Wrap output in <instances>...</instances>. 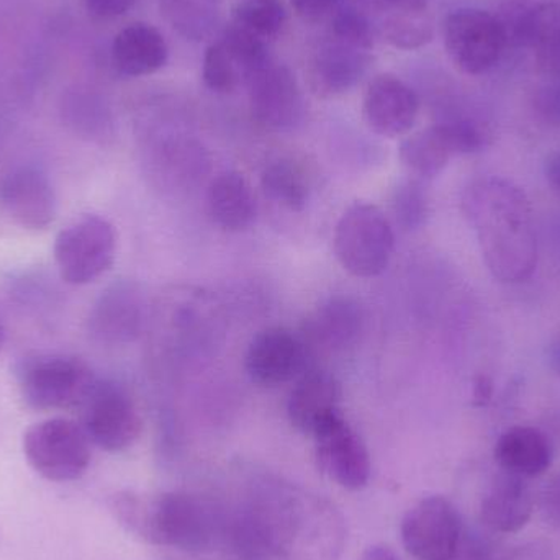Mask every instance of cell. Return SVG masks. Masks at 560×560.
I'll return each instance as SVG.
<instances>
[{"label": "cell", "mask_w": 560, "mask_h": 560, "mask_svg": "<svg viewBox=\"0 0 560 560\" xmlns=\"http://www.w3.org/2000/svg\"><path fill=\"white\" fill-rule=\"evenodd\" d=\"M460 207L493 278L522 283L535 275L538 240L532 202L518 184L500 176L480 177L466 187Z\"/></svg>", "instance_id": "obj_1"}, {"label": "cell", "mask_w": 560, "mask_h": 560, "mask_svg": "<svg viewBox=\"0 0 560 560\" xmlns=\"http://www.w3.org/2000/svg\"><path fill=\"white\" fill-rule=\"evenodd\" d=\"M110 510L121 526L151 545L200 551L212 538L206 509L186 493H115Z\"/></svg>", "instance_id": "obj_2"}, {"label": "cell", "mask_w": 560, "mask_h": 560, "mask_svg": "<svg viewBox=\"0 0 560 560\" xmlns=\"http://www.w3.org/2000/svg\"><path fill=\"white\" fill-rule=\"evenodd\" d=\"M372 48L374 36L364 13L354 9L336 13L306 66L313 94L332 98L355 88L371 65Z\"/></svg>", "instance_id": "obj_3"}, {"label": "cell", "mask_w": 560, "mask_h": 560, "mask_svg": "<svg viewBox=\"0 0 560 560\" xmlns=\"http://www.w3.org/2000/svg\"><path fill=\"white\" fill-rule=\"evenodd\" d=\"M332 246L336 259L349 275L377 278L394 256V229L378 207L355 202L339 219Z\"/></svg>", "instance_id": "obj_4"}, {"label": "cell", "mask_w": 560, "mask_h": 560, "mask_svg": "<svg viewBox=\"0 0 560 560\" xmlns=\"http://www.w3.org/2000/svg\"><path fill=\"white\" fill-rule=\"evenodd\" d=\"M23 454L32 469L49 482H74L88 472L91 440L84 428L66 418L33 424L23 434Z\"/></svg>", "instance_id": "obj_5"}, {"label": "cell", "mask_w": 560, "mask_h": 560, "mask_svg": "<svg viewBox=\"0 0 560 560\" xmlns=\"http://www.w3.org/2000/svg\"><path fill=\"white\" fill-rule=\"evenodd\" d=\"M84 361L68 355L32 359L20 371V394L33 410H69L84 407L97 385Z\"/></svg>", "instance_id": "obj_6"}, {"label": "cell", "mask_w": 560, "mask_h": 560, "mask_svg": "<svg viewBox=\"0 0 560 560\" xmlns=\"http://www.w3.org/2000/svg\"><path fill=\"white\" fill-rule=\"evenodd\" d=\"M115 255L117 233L104 217H81L56 236V266L61 279L71 285H88L104 276Z\"/></svg>", "instance_id": "obj_7"}, {"label": "cell", "mask_w": 560, "mask_h": 560, "mask_svg": "<svg viewBox=\"0 0 560 560\" xmlns=\"http://www.w3.org/2000/svg\"><path fill=\"white\" fill-rule=\"evenodd\" d=\"M443 35L447 56L467 75L486 74L506 49L499 19L486 10H454L446 16Z\"/></svg>", "instance_id": "obj_8"}, {"label": "cell", "mask_w": 560, "mask_h": 560, "mask_svg": "<svg viewBox=\"0 0 560 560\" xmlns=\"http://www.w3.org/2000/svg\"><path fill=\"white\" fill-rule=\"evenodd\" d=\"M405 549L418 560H453L459 549L463 522L456 506L433 495L408 510L401 522Z\"/></svg>", "instance_id": "obj_9"}, {"label": "cell", "mask_w": 560, "mask_h": 560, "mask_svg": "<svg viewBox=\"0 0 560 560\" xmlns=\"http://www.w3.org/2000/svg\"><path fill=\"white\" fill-rule=\"evenodd\" d=\"M82 411L89 440L107 453H121L140 438L143 424L137 405L115 382H97Z\"/></svg>", "instance_id": "obj_10"}, {"label": "cell", "mask_w": 560, "mask_h": 560, "mask_svg": "<svg viewBox=\"0 0 560 560\" xmlns=\"http://www.w3.org/2000/svg\"><path fill=\"white\" fill-rule=\"evenodd\" d=\"M271 62L268 43L230 23L222 35L207 48L202 78L207 88L220 94L236 91Z\"/></svg>", "instance_id": "obj_11"}, {"label": "cell", "mask_w": 560, "mask_h": 560, "mask_svg": "<svg viewBox=\"0 0 560 560\" xmlns=\"http://www.w3.org/2000/svg\"><path fill=\"white\" fill-rule=\"evenodd\" d=\"M310 348L285 328H269L249 342L245 371L252 382L266 388L296 381L308 371Z\"/></svg>", "instance_id": "obj_12"}, {"label": "cell", "mask_w": 560, "mask_h": 560, "mask_svg": "<svg viewBox=\"0 0 560 560\" xmlns=\"http://www.w3.org/2000/svg\"><path fill=\"white\" fill-rule=\"evenodd\" d=\"M316 459L329 479L348 490L364 489L371 479L368 447L341 413L326 421L315 434Z\"/></svg>", "instance_id": "obj_13"}, {"label": "cell", "mask_w": 560, "mask_h": 560, "mask_svg": "<svg viewBox=\"0 0 560 560\" xmlns=\"http://www.w3.org/2000/svg\"><path fill=\"white\" fill-rule=\"evenodd\" d=\"M253 117L271 130H293L305 117V101L299 81L289 68L269 62L248 84Z\"/></svg>", "instance_id": "obj_14"}, {"label": "cell", "mask_w": 560, "mask_h": 560, "mask_svg": "<svg viewBox=\"0 0 560 560\" xmlns=\"http://www.w3.org/2000/svg\"><path fill=\"white\" fill-rule=\"evenodd\" d=\"M144 319L143 290L133 280H118L95 300L88 319L89 332L102 345L124 346L141 335Z\"/></svg>", "instance_id": "obj_15"}, {"label": "cell", "mask_w": 560, "mask_h": 560, "mask_svg": "<svg viewBox=\"0 0 560 560\" xmlns=\"http://www.w3.org/2000/svg\"><path fill=\"white\" fill-rule=\"evenodd\" d=\"M0 206L25 230H46L55 222L58 199L55 187L42 170L15 167L0 179Z\"/></svg>", "instance_id": "obj_16"}, {"label": "cell", "mask_w": 560, "mask_h": 560, "mask_svg": "<svg viewBox=\"0 0 560 560\" xmlns=\"http://www.w3.org/2000/svg\"><path fill=\"white\" fill-rule=\"evenodd\" d=\"M362 112L374 133L397 138L407 135L417 124L420 101L407 82L397 75L381 74L369 84Z\"/></svg>", "instance_id": "obj_17"}, {"label": "cell", "mask_w": 560, "mask_h": 560, "mask_svg": "<svg viewBox=\"0 0 560 560\" xmlns=\"http://www.w3.org/2000/svg\"><path fill=\"white\" fill-rule=\"evenodd\" d=\"M341 384L335 375L319 369L303 372L287 400V417L293 428L313 434L336 415L341 413Z\"/></svg>", "instance_id": "obj_18"}, {"label": "cell", "mask_w": 560, "mask_h": 560, "mask_svg": "<svg viewBox=\"0 0 560 560\" xmlns=\"http://www.w3.org/2000/svg\"><path fill=\"white\" fill-rule=\"evenodd\" d=\"M535 512V497L525 479L505 472L495 477L480 505V516L492 532L516 533L525 528Z\"/></svg>", "instance_id": "obj_19"}, {"label": "cell", "mask_w": 560, "mask_h": 560, "mask_svg": "<svg viewBox=\"0 0 560 560\" xmlns=\"http://www.w3.org/2000/svg\"><path fill=\"white\" fill-rule=\"evenodd\" d=\"M110 55L120 74L143 78L166 65L170 48L160 30L148 23H131L115 35Z\"/></svg>", "instance_id": "obj_20"}, {"label": "cell", "mask_w": 560, "mask_h": 560, "mask_svg": "<svg viewBox=\"0 0 560 560\" xmlns=\"http://www.w3.org/2000/svg\"><path fill=\"white\" fill-rule=\"evenodd\" d=\"M495 459L513 476H542L555 460V444L539 428L513 427L497 441Z\"/></svg>", "instance_id": "obj_21"}, {"label": "cell", "mask_w": 560, "mask_h": 560, "mask_svg": "<svg viewBox=\"0 0 560 560\" xmlns=\"http://www.w3.org/2000/svg\"><path fill=\"white\" fill-rule=\"evenodd\" d=\"M207 206L213 222L225 232H245L258 215L255 192L243 174L226 171L210 183Z\"/></svg>", "instance_id": "obj_22"}, {"label": "cell", "mask_w": 560, "mask_h": 560, "mask_svg": "<svg viewBox=\"0 0 560 560\" xmlns=\"http://www.w3.org/2000/svg\"><path fill=\"white\" fill-rule=\"evenodd\" d=\"M361 305L349 296H331L318 306L315 315L306 322V346H322L331 351L348 348L362 331Z\"/></svg>", "instance_id": "obj_23"}, {"label": "cell", "mask_w": 560, "mask_h": 560, "mask_svg": "<svg viewBox=\"0 0 560 560\" xmlns=\"http://www.w3.org/2000/svg\"><path fill=\"white\" fill-rule=\"evenodd\" d=\"M523 48L535 52L542 78L560 79V2L532 3L522 35Z\"/></svg>", "instance_id": "obj_24"}, {"label": "cell", "mask_w": 560, "mask_h": 560, "mask_svg": "<svg viewBox=\"0 0 560 560\" xmlns=\"http://www.w3.org/2000/svg\"><path fill=\"white\" fill-rule=\"evenodd\" d=\"M454 156H457L456 148L444 121L417 131L400 144L401 163L418 179L436 177Z\"/></svg>", "instance_id": "obj_25"}, {"label": "cell", "mask_w": 560, "mask_h": 560, "mask_svg": "<svg viewBox=\"0 0 560 560\" xmlns=\"http://www.w3.org/2000/svg\"><path fill=\"white\" fill-rule=\"evenodd\" d=\"M166 22L189 42H203L222 22V0H160Z\"/></svg>", "instance_id": "obj_26"}, {"label": "cell", "mask_w": 560, "mask_h": 560, "mask_svg": "<svg viewBox=\"0 0 560 560\" xmlns=\"http://www.w3.org/2000/svg\"><path fill=\"white\" fill-rule=\"evenodd\" d=\"M261 187L268 199L290 212H302L310 200L308 177L290 160L268 164L262 171Z\"/></svg>", "instance_id": "obj_27"}, {"label": "cell", "mask_w": 560, "mask_h": 560, "mask_svg": "<svg viewBox=\"0 0 560 560\" xmlns=\"http://www.w3.org/2000/svg\"><path fill=\"white\" fill-rule=\"evenodd\" d=\"M61 114L69 128L89 140L104 137L110 125L104 102L89 89H69L62 95Z\"/></svg>", "instance_id": "obj_28"}, {"label": "cell", "mask_w": 560, "mask_h": 560, "mask_svg": "<svg viewBox=\"0 0 560 560\" xmlns=\"http://www.w3.org/2000/svg\"><path fill=\"white\" fill-rule=\"evenodd\" d=\"M287 13L279 0H243L233 10L232 23L269 43L282 32Z\"/></svg>", "instance_id": "obj_29"}, {"label": "cell", "mask_w": 560, "mask_h": 560, "mask_svg": "<svg viewBox=\"0 0 560 560\" xmlns=\"http://www.w3.org/2000/svg\"><path fill=\"white\" fill-rule=\"evenodd\" d=\"M392 212L404 232H417L430 217V196L423 179H407L398 184L392 197Z\"/></svg>", "instance_id": "obj_30"}, {"label": "cell", "mask_w": 560, "mask_h": 560, "mask_svg": "<svg viewBox=\"0 0 560 560\" xmlns=\"http://www.w3.org/2000/svg\"><path fill=\"white\" fill-rule=\"evenodd\" d=\"M381 33L395 48L418 49L433 39V20L430 13L387 16L382 19Z\"/></svg>", "instance_id": "obj_31"}, {"label": "cell", "mask_w": 560, "mask_h": 560, "mask_svg": "<svg viewBox=\"0 0 560 560\" xmlns=\"http://www.w3.org/2000/svg\"><path fill=\"white\" fill-rule=\"evenodd\" d=\"M532 105L542 125L560 130V79H542L533 94Z\"/></svg>", "instance_id": "obj_32"}, {"label": "cell", "mask_w": 560, "mask_h": 560, "mask_svg": "<svg viewBox=\"0 0 560 560\" xmlns=\"http://www.w3.org/2000/svg\"><path fill=\"white\" fill-rule=\"evenodd\" d=\"M369 12L378 13V15H421L428 12L430 0H358Z\"/></svg>", "instance_id": "obj_33"}, {"label": "cell", "mask_w": 560, "mask_h": 560, "mask_svg": "<svg viewBox=\"0 0 560 560\" xmlns=\"http://www.w3.org/2000/svg\"><path fill=\"white\" fill-rule=\"evenodd\" d=\"M539 509H541L542 518L549 525L560 528V472L556 474L541 492L539 499Z\"/></svg>", "instance_id": "obj_34"}, {"label": "cell", "mask_w": 560, "mask_h": 560, "mask_svg": "<svg viewBox=\"0 0 560 560\" xmlns=\"http://www.w3.org/2000/svg\"><path fill=\"white\" fill-rule=\"evenodd\" d=\"M138 0H82L85 10L95 19L112 20L133 9Z\"/></svg>", "instance_id": "obj_35"}, {"label": "cell", "mask_w": 560, "mask_h": 560, "mask_svg": "<svg viewBox=\"0 0 560 560\" xmlns=\"http://www.w3.org/2000/svg\"><path fill=\"white\" fill-rule=\"evenodd\" d=\"M338 0H290L293 10L300 19L306 22H316L331 12Z\"/></svg>", "instance_id": "obj_36"}, {"label": "cell", "mask_w": 560, "mask_h": 560, "mask_svg": "<svg viewBox=\"0 0 560 560\" xmlns=\"http://www.w3.org/2000/svg\"><path fill=\"white\" fill-rule=\"evenodd\" d=\"M493 398V381L489 375L480 374L472 382V404L487 407Z\"/></svg>", "instance_id": "obj_37"}, {"label": "cell", "mask_w": 560, "mask_h": 560, "mask_svg": "<svg viewBox=\"0 0 560 560\" xmlns=\"http://www.w3.org/2000/svg\"><path fill=\"white\" fill-rule=\"evenodd\" d=\"M545 176L552 192L560 199V151L551 154L545 164Z\"/></svg>", "instance_id": "obj_38"}, {"label": "cell", "mask_w": 560, "mask_h": 560, "mask_svg": "<svg viewBox=\"0 0 560 560\" xmlns=\"http://www.w3.org/2000/svg\"><path fill=\"white\" fill-rule=\"evenodd\" d=\"M361 560H400L398 556L387 546H371L368 551L362 555Z\"/></svg>", "instance_id": "obj_39"}, {"label": "cell", "mask_w": 560, "mask_h": 560, "mask_svg": "<svg viewBox=\"0 0 560 560\" xmlns=\"http://www.w3.org/2000/svg\"><path fill=\"white\" fill-rule=\"evenodd\" d=\"M549 364H551L552 371L560 377V332L552 339L551 346H549Z\"/></svg>", "instance_id": "obj_40"}, {"label": "cell", "mask_w": 560, "mask_h": 560, "mask_svg": "<svg viewBox=\"0 0 560 560\" xmlns=\"http://www.w3.org/2000/svg\"><path fill=\"white\" fill-rule=\"evenodd\" d=\"M3 341H5V332H3L2 325H0V351H2Z\"/></svg>", "instance_id": "obj_41"}]
</instances>
